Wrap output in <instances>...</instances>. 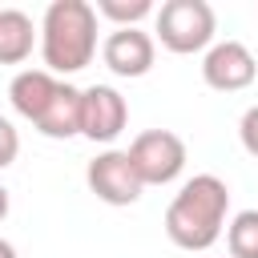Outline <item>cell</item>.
I'll list each match as a JSON object with an SVG mask.
<instances>
[{
  "instance_id": "3957f363",
  "label": "cell",
  "mask_w": 258,
  "mask_h": 258,
  "mask_svg": "<svg viewBox=\"0 0 258 258\" xmlns=\"http://www.w3.org/2000/svg\"><path fill=\"white\" fill-rule=\"evenodd\" d=\"M153 32H157V40H161L169 52L185 56V52H202V48L214 40L218 16H214V8H210L206 0H165V4L157 8Z\"/></svg>"
},
{
  "instance_id": "9c48e42d",
  "label": "cell",
  "mask_w": 258,
  "mask_h": 258,
  "mask_svg": "<svg viewBox=\"0 0 258 258\" xmlns=\"http://www.w3.org/2000/svg\"><path fill=\"white\" fill-rule=\"evenodd\" d=\"M56 89H60V81H56L48 69H24V73H16L12 85H8V101H12V109H16L20 117H28V121L36 125V121L44 117L48 101L56 97Z\"/></svg>"
},
{
  "instance_id": "5bb4252c",
  "label": "cell",
  "mask_w": 258,
  "mask_h": 258,
  "mask_svg": "<svg viewBox=\"0 0 258 258\" xmlns=\"http://www.w3.org/2000/svg\"><path fill=\"white\" fill-rule=\"evenodd\" d=\"M16 153H20V133L8 117H0V169H8L16 161Z\"/></svg>"
},
{
  "instance_id": "52a82bcc",
  "label": "cell",
  "mask_w": 258,
  "mask_h": 258,
  "mask_svg": "<svg viewBox=\"0 0 258 258\" xmlns=\"http://www.w3.org/2000/svg\"><path fill=\"white\" fill-rule=\"evenodd\" d=\"M129 125V105L113 85H89L81 101V133L89 141H113Z\"/></svg>"
},
{
  "instance_id": "9a60e30c",
  "label": "cell",
  "mask_w": 258,
  "mask_h": 258,
  "mask_svg": "<svg viewBox=\"0 0 258 258\" xmlns=\"http://www.w3.org/2000/svg\"><path fill=\"white\" fill-rule=\"evenodd\" d=\"M238 137H242V145H246V153H254V157H258V105H250V109L242 113V125H238Z\"/></svg>"
},
{
  "instance_id": "8992f818",
  "label": "cell",
  "mask_w": 258,
  "mask_h": 258,
  "mask_svg": "<svg viewBox=\"0 0 258 258\" xmlns=\"http://www.w3.org/2000/svg\"><path fill=\"white\" fill-rule=\"evenodd\" d=\"M202 77H206V85L218 89V93H242V89L254 85L258 60H254V52H250L242 40H218V44L206 52V60H202Z\"/></svg>"
},
{
  "instance_id": "2e32d148",
  "label": "cell",
  "mask_w": 258,
  "mask_h": 258,
  "mask_svg": "<svg viewBox=\"0 0 258 258\" xmlns=\"http://www.w3.org/2000/svg\"><path fill=\"white\" fill-rule=\"evenodd\" d=\"M0 258H16V246L8 238H0Z\"/></svg>"
},
{
  "instance_id": "7c38bea8",
  "label": "cell",
  "mask_w": 258,
  "mask_h": 258,
  "mask_svg": "<svg viewBox=\"0 0 258 258\" xmlns=\"http://www.w3.org/2000/svg\"><path fill=\"white\" fill-rule=\"evenodd\" d=\"M226 246L230 258H258V210L234 214V222L226 226Z\"/></svg>"
},
{
  "instance_id": "6da1fadb",
  "label": "cell",
  "mask_w": 258,
  "mask_h": 258,
  "mask_svg": "<svg viewBox=\"0 0 258 258\" xmlns=\"http://www.w3.org/2000/svg\"><path fill=\"white\" fill-rule=\"evenodd\" d=\"M226 210H230L226 181L214 173H198L173 194V202L165 210V234L181 250H210L222 238Z\"/></svg>"
},
{
  "instance_id": "4fadbf2b",
  "label": "cell",
  "mask_w": 258,
  "mask_h": 258,
  "mask_svg": "<svg viewBox=\"0 0 258 258\" xmlns=\"http://www.w3.org/2000/svg\"><path fill=\"white\" fill-rule=\"evenodd\" d=\"M105 20H113L117 28H137L145 16H157L153 0H97L93 4Z\"/></svg>"
},
{
  "instance_id": "e0dca14e",
  "label": "cell",
  "mask_w": 258,
  "mask_h": 258,
  "mask_svg": "<svg viewBox=\"0 0 258 258\" xmlns=\"http://www.w3.org/2000/svg\"><path fill=\"white\" fill-rule=\"evenodd\" d=\"M8 206H12V202H8V189H4V185H0V222H4V218H8Z\"/></svg>"
},
{
  "instance_id": "ba28073f",
  "label": "cell",
  "mask_w": 258,
  "mask_h": 258,
  "mask_svg": "<svg viewBox=\"0 0 258 258\" xmlns=\"http://www.w3.org/2000/svg\"><path fill=\"white\" fill-rule=\"evenodd\" d=\"M153 56H157V40L141 28H117L101 44V60L117 77H145L153 69Z\"/></svg>"
},
{
  "instance_id": "30bf717a",
  "label": "cell",
  "mask_w": 258,
  "mask_h": 258,
  "mask_svg": "<svg viewBox=\"0 0 258 258\" xmlns=\"http://www.w3.org/2000/svg\"><path fill=\"white\" fill-rule=\"evenodd\" d=\"M81 101H85V89H73V85L60 81V89H56V97L48 101L44 117L36 121V129H40L44 137H52V141L77 137V133H81Z\"/></svg>"
},
{
  "instance_id": "5b68a950",
  "label": "cell",
  "mask_w": 258,
  "mask_h": 258,
  "mask_svg": "<svg viewBox=\"0 0 258 258\" xmlns=\"http://www.w3.org/2000/svg\"><path fill=\"white\" fill-rule=\"evenodd\" d=\"M85 181L89 189L105 202V206H133L145 189V181L137 177L133 161H129V149H105L89 161L85 169Z\"/></svg>"
},
{
  "instance_id": "277c9868",
  "label": "cell",
  "mask_w": 258,
  "mask_h": 258,
  "mask_svg": "<svg viewBox=\"0 0 258 258\" xmlns=\"http://www.w3.org/2000/svg\"><path fill=\"white\" fill-rule=\"evenodd\" d=\"M129 161L145 185H169L185 169V141L169 129H145L133 137Z\"/></svg>"
},
{
  "instance_id": "8fae6325",
  "label": "cell",
  "mask_w": 258,
  "mask_h": 258,
  "mask_svg": "<svg viewBox=\"0 0 258 258\" xmlns=\"http://www.w3.org/2000/svg\"><path fill=\"white\" fill-rule=\"evenodd\" d=\"M36 44V28L20 8H4L0 12V64H20L28 60Z\"/></svg>"
},
{
  "instance_id": "7a4b0ae2",
  "label": "cell",
  "mask_w": 258,
  "mask_h": 258,
  "mask_svg": "<svg viewBox=\"0 0 258 258\" xmlns=\"http://www.w3.org/2000/svg\"><path fill=\"white\" fill-rule=\"evenodd\" d=\"M97 52V8L89 0H52L40 20V56L48 73H81Z\"/></svg>"
}]
</instances>
